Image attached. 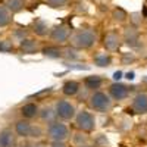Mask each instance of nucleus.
I'll list each match as a JSON object with an SVG mask.
<instances>
[{
    "instance_id": "f257e3e1",
    "label": "nucleus",
    "mask_w": 147,
    "mask_h": 147,
    "mask_svg": "<svg viewBox=\"0 0 147 147\" xmlns=\"http://www.w3.org/2000/svg\"><path fill=\"white\" fill-rule=\"evenodd\" d=\"M97 41V32L93 28H84L78 30L75 34L71 37V46L80 49V50H85V49H91Z\"/></svg>"
},
{
    "instance_id": "f03ea898",
    "label": "nucleus",
    "mask_w": 147,
    "mask_h": 147,
    "mask_svg": "<svg viewBox=\"0 0 147 147\" xmlns=\"http://www.w3.org/2000/svg\"><path fill=\"white\" fill-rule=\"evenodd\" d=\"M112 106V100H110V96L103 93V91H94L90 96V107L94 109L96 112H107Z\"/></svg>"
},
{
    "instance_id": "7ed1b4c3",
    "label": "nucleus",
    "mask_w": 147,
    "mask_h": 147,
    "mask_svg": "<svg viewBox=\"0 0 147 147\" xmlns=\"http://www.w3.org/2000/svg\"><path fill=\"white\" fill-rule=\"evenodd\" d=\"M75 125L82 132H91L96 128V119L90 112L81 110V112H78L77 116H75Z\"/></svg>"
},
{
    "instance_id": "20e7f679",
    "label": "nucleus",
    "mask_w": 147,
    "mask_h": 147,
    "mask_svg": "<svg viewBox=\"0 0 147 147\" xmlns=\"http://www.w3.org/2000/svg\"><path fill=\"white\" fill-rule=\"evenodd\" d=\"M47 134L53 141H65L69 137V129L65 124H60V122H52L49 124L47 128Z\"/></svg>"
},
{
    "instance_id": "39448f33",
    "label": "nucleus",
    "mask_w": 147,
    "mask_h": 147,
    "mask_svg": "<svg viewBox=\"0 0 147 147\" xmlns=\"http://www.w3.org/2000/svg\"><path fill=\"white\" fill-rule=\"evenodd\" d=\"M50 40L55 41L56 44H63L69 40L71 37V28L65 24H60V25H56L50 30Z\"/></svg>"
},
{
    "instance_id": "423d86ee",
    "label": "nucleus",
    "mask_w": 147,
    "mask_h": 147,
    "mask_svg": "<svg viewBox=\"0 0 147 147\" xmlns=\"http://www.w3.org/2000/svg\"><path fill=\"white\" fill-rule=\"evenodd\" d=\"M56 116L63 119V121H71L74 116H75V107H74V105L68 100H59L56 103Z\"/></svg>"
},
{
    "instance_id": "0eeeda50",
    "label": "nucleus",
    "mask_w": 147,
    "mask_h": 147,
    "mask_svg": "<svg viewBox=\"0 0 147 147\" xmlns=\"http://www.w3.org/2000/svg\"><path fill=\"white\" fill-rule=\"evenodd\" d=\"M131 90H132V87H128V85L122 84V82H113V84H110V87H109V96H110V99L121 102V100L127 99L129 96Z\"/></svg>"
},
{
    "instance_id": "6e6552de",
    "label": "nucleus",
    "mask_w": 147,
    "mask_h": 147,
    "mask_svg": "<svg viewBox=\"0 0 147 147\" xmlns=\"http://www.w3.org/2000/svg\"><path fill=\"white\" fill-rule=\"evenodd\" d=\"M122 38H124V43L129 47H138L141 44V38H140V31L137 27H127L124 30V35H122Z\"/></svg>"
},
{
    "instance_id": "1a4fd4ad",
    "label": "nucleus",
    "mask_w": 147,
    "mask_h": 147,
    "mask_svg": "<svg viewBox=\"0 0 147 147\" xmlns=\"http://www.w3.org/2000/svg\"><path fill=\"white\" fill-rule=\"evenodd\" d=\"M103 46L109 52H116L121 46V35L116 31H109L103 37Z\"/></svg>"
},
{
    "instance_id": "9d476101",
    "label": "nucleus",
    "mask_w": 147,
    "mask_h": 147,
    "mask_svg": "<svg viewBox=\"0 0 147 147\" xmlns=\"http://www.w3.org/2000/svg\"><path fill=\"white\" fill-rule=\"evenodd\" d=\"M131 109H132L134 113H138V115L147 113V94L146 93H138L132 99Z\"/></svg>"
},
{
    "instance_id": "9b49d317",
    "label": "nucleus",
    "mask_w": 147,
    "mask_h": 147,
    "mask_svg": "<svg viewBox=\"0 0 147 147\" xmlns=\"http://www.w3.org/2000/svg\"><path fill=\"white\" fill-rule=\"evenodd\" d=\"M19 50L24 55H34L38 50V43L32 38H25L19 43Z\"/></svg>"
},
{
    "instance_id": "f8f14e48",
    "label": "nucleus",
    "mask_w": 147,
    "mask_h": 147,
    "mask_svg": "<svg viewBox=\"0 0 147 147\" xmlns=\"http://www.w3.org/2000/svg\"><path fill=\"white\" fill-rule=\"evenodd\" d=\"M32 32L35 35H38V37H46L47 34H50L47 22L44 19H41V18L34 19V22H32Z\"/></svg>"
},
{
    "instance_id": "ddd939ff",
    "label": "nucleus",
    "mask_w": 147,
    "mask_h": 147,
    "mask_svg": "<svg viewBox=\"0 0 147 147\" xmlns=\"http://www.w3.org/2000/svg\"><path fill=\"white\" fill-rule=\"evenodd\" d=\"M31 129H32V125L30 124L27 119L16 121V124H15V132L18 134L19 137H30Z\"/></svg>"
},
{
    "instance_id": "4468645a",
    "label": "nucleus",
    "mask_w": 147,
    "mask_h": 147,
    "mask_svg": "<svg viewBox=\"0 0 147 147\" xmlns=\"http://www.w3.org/2000/svg\"><path fill=\"white\" fill-rule=\"evenodd\" d=\"M15 143V136L12 129L6 128L0 131V147H12Z\"/></svg>"
},
{
    "instance_id": "2eb2a0df",
    "label": "nucleus",
    "mask_w": 147,
    "mask_h": 147,
    "mask_svg": "<svg viewBox=\"0 0 147 147\" xmlns=\"http://www.w3.org/2000/svg\"><path fill=\"white\" fill-rule=\"evenodd\" d=\"M38 106L35 103H27L21 107V115L24 119H31V118H35L38 115Z\"/></svg>"
},
{
    "instance_id": "dca6fc26",
    "label": "nucleus",
    "mask_w": 147,
    "mask_h": 147,
    "mask_svg": "<svg viewBox=\"0 0 147 147\" xmlns=\"http://www.w3.org/2000/svg\"><path fill=\"white\" fill-rule=\"evenodd\" d=\"M78 91H80V82H78V81L69 80V81H66V82L62 85V93H63L65 96L72 97V96L78 94Z\"/></svg>"
},
{
    "instance_id": "f3484780",
    "label": "nucleus",
    "mask_w": 147,
    "mask_h": 147,
    "mask_svg": "<svg viewBox=\"0 0 147 147\" xmlns=\"http://www.w3.org/2000/svg\"><path fill=\"white\" fill-rule=\"evenodd\" d=\"M103 84V80L100 75H90L84 80V85L87 90H97Z\"/></svg>"
},
{
    "instance_id": "a211bd4d",
    "label": "nucleus",
    "mask_w": 147,
    "mask_h": 147,
    "mask_svg": "<svg viewBox=\"0 0 147 147\" xmlns=\"http://www.w3.org/2000/svg\"><path fill=\"white\" fill-rule=\"evenodd\" d=\"M41 53H43V56H46L49 59H59V57H62L63 50H62V49H59L57 46H49V47L43 49Z\"/></svg>"
},
{
    "instance_id": "6ab92c4d",
    "label": "nucleus",
    "mask_w": 147,
    "mask_h": 147,
    "mask_svg": "<svg viewBox=\"0 0 147 147\" xmlns=\"http://www.w3.org/2000/svg\"><path fill=\"white\" fill-rule=\"evenodd\" d=\"M12 13H19V12L25 7V0H5L3 3Z\"/></svg>"
},
{
    "instance_id": "aec40b11",
    "label": "nucleus",
    "mask_w": 147,
    "mask_h": 147,
    "mask_svg": "<svg viewBox=\"0 0 147 147\" xmlns=\"http://www.w3.org/2000/svg\"><path fill=\"white\" fill-rule=\"evenodd\" d=\"M10 21H12V12L5 5H0V28L7 27Z\"/></svg>"
},
{
    "instance_id": "412c9836",
    "label": "nucleus",
    "mask_w": 147,
    "mask_h": 147,
    "mask_svg": "<svg viewBox=\"0 0 147 147\" xmlns=\"http://www.w3.org/2000/svg\"><path fill=\"white\" fill-rule=\"evenodd\" d=\"M112 63V57L106 53H99L94 56V65L99 66V68H106Z\"/></svg>"
},
{
    "instance_id": "4be33fe9",
    "label": "nucleus",
    "mask_w": 147,
    "mask_h": 147,
    "mask_svg": "<svg viewBox=\"0 0 147 147\" xmlns=\"http://www.w3.org/2000/svg\"><path fill=\"white\" fill-rule=\"evenodd\" d=\"M112 19L118 24H122V22H125L128 19V13L122 7H115L112 10Z\"/></svg>"
},
{
    "instance_id": "5701e85b",
    "label": "nucleus",
    "mask_w": 147,
    "mask_h": 147,
    "mask_svg": "<svg viewBox=\"0 0 147 147\" xmlns=\"http://www.w3.org/2000/svg\"><path fill=\"white\" fill-rule=\"evenodd\" d=\"M62 57H65L66 60H77V59H80V53L77 52V49L75 47H66V49H63V55H62Z\"/></svg>"
},
{
    "instance_id": "b1692460",
    "label": "nucleus",
    "mask_w": 147,
    "mask_h": 147,
    "mask_svg": "<svg viewBox=\"0 0 147 147\" xmlns=\"http://www.w3.org/2000/svg\"><path fill=\"white\" fill-rule=\"evenodd\" d=\"M38 115H40V118H41L43 121H52V119L56 116V112H53L52 107H43L41 112H40Z\"/></svg>"
},
{
    "instance_id": "393cba45",
    "label": "nucleus",
    "mask_w": 147,
    "mask_h": 147,
    "mask_svg": "<svg viewBox=\"0 0 147 147\" xmlns=\"http://www.w3.org/2000/svg\"><path fill=\"white\" fill-rule=\"evenodd\" d=\"M129 21L132 24V27H140L141 22H143V13L141 12H132V13H129Z\"/></svg>"
},
{
    "instance_id": "a878e982",
    "label": "nucleus",
    "mask_w": 147,
    "mask_h": 147,
    "mask_svg": "<svg viewBox=\"0 0 147 147\" xmlns=\"http://www.w3.org/2000/svg\"><path fill=\"white\" fill-rule=\"evenodd\" d=\"M44 2L47 3V6H50L53 9H62L68 5L69 0H44Z\"/></svg>"
},
{
    "instance_id": "bb28decb",
    "label": "nucleus",
    "mask_w": 147,
    "mask_h": 147,
    "mask_svg": "<svg viewBox=\"0 0 147 147\" xmlns=\"http://www.w3.org/2000/svg\"><path fill=\"white\" fill-rule=\"evenodd\" d=\"M13 50V41L12 40H2L0 41V52H12Z\"/></svg>"
},
{
    "instance_id": "cd10ccee",
    "label": "nucleus",
    "mask_w": 147,
    "mask_h": 147,
    "mask_svg": "<svg viewBox=\"0 0 147 147\" xmlns=\"http://www.w3.org/2000/svg\"><path fill=\"white\" fill-rule=\"evenodd\" d=\"M136 60H137V57L134 53H122V57H121L122 65H129L132 62H136Z\"/></svg>"
},
{
    "instance_id": "c85d7f7f",
    "label": "nucleus",
    "mask_w": 147,
    "mask_h": 147,
    "mask_svg": "<svg viewBox=\"0 0 147 147\" xmlns=\"http://www.w3.org/2000/svg\"><path fill=\"white\" fill-rule=\"evenodd\" d=\"M13 38H15V40H18V41L21 43L22 40H25V38H27V31H24L22 28L15 30V31H13Z\"/></svg>"
},
{
    "instance_id": "c756f323",
    "label": "nucleus",
    "mask_w": 147,
    "mask_h": 147,
    "mask_svg": "<svg viewBox=\"0 0 147 147\" xmlns=\"http://www.w3.org/2000/svg\"><path fill=\"white\" fill-rule=\"evenodd\" d=\"M74 143H75L77 146H80V147H82V146H85V143H87V137H85L84 134H75Z\"/></svg>"
},
{
    "instance_id": "7c9ffc66",
    "label": "nucleus",
    "mask_w": 147,
    "mask_h": 147,
    "mask_svg": "<svg viewBox=\"0 0 147 147\" xmlns=\"http://www.w3.org/2000/svg\"><path fill=\"white\" fill-rule=\"evenodd\" d=\"M66 68L69 69H75V71H85V69H88L87 65H78V63H65Z\"/></svg>"
},
{
    "instance_id": "2f4dec72",
    "label": "nucleus",
    "mask_w": 147,
    "mask_h": 147,
    "mask_svg": "<svg viewBox=\"0 0 147 147\" xmlns=\"http://www.w3.org/2000/svg\"><path fill=\"white\" fill-rule=\"evenodd\" d=\"M52 87H49V88H44V90H41V91H37L35 94H32V96H30L31 99H38V97H43V96H46V94H49V93H52Z\"/></svg>"
},
{
    "instance_id": "473e14b6",
    "label": "nucleus",
    "mask_w": 147,
    "mask_h": 147,
    "mask_svg": "<svg viewBox=\"0 0 147 147\" xmlns=\"http://www.w3.org/2000/svg\"><path fill=\"white\" fill-rule=\"evenodd\" d=\"M43 136V129L40 127H32L31 129V134H30V137H34V138H38Z\"/></svg>"
},
{
    "instance_id": "72a5a7b5",
    "label": "nucleus",
    "mask_w": 147,
    "mask_h": 147,
    "mask_svg": "<svg viewBox=\"0 0 147 147\" xmlns=\"http://www.w3.org/2000/svg\"><path fill=\"white\" fill-rule=\"evenodd\" d=\"M75 6H77V7H75V10H77V12H80V13H81V12H84V13H85V12L88 10L87 3H84V2H78Z\"/></svg>"
},
{
    "instance_id": "f704fd0d",
    "label": "nucleus",
    "mask_w": 147,
    "mask_h": 147,
    "mask_svg": "<svg viewBox=\"0 0 147 147\" xmlns=\"http://www.w3.org/2000/svg\"><path fill=\"white\" fill-rule=\"evenodd\" d=\"M50 147H68L63 141H52Z\"/></svg>"
},
{
    "instance_id": "c9c22d12",
    "label": "nucleus",
    "mask_w": 147,
    "mask_h": 147,
    "mask_svg": "<svg viewBox=\"0 0 147 147\" xmlns=\"http://www.w3.org/2000/svg\"><path fill=\"white\" fill-rule=\"evenodd\" d=\"M121 78H122V72H121V71H116V72L113 74V80H115V81L118 82V81H119Z\"/></svg>"
},
{
    "instance_id": "e433bc0d",
    "label": "nucleus",
    "mask_w": 147,
    "mask_h": 147,
    "mask_svg": "<svg viewBox=\"0 0 147 147\" xmlns=\"http://www.w3.org/2000/svg\"><path fill=\"white\" fill-rule=\"evenodd\" d=\"M28 147H46V144H43V143H32Z\"/></svg>"
},
{
    "instance_id": "4c0bfd02",
    "label": "nucleus",
    "mask_w": 147,
    "mask_h": 147,
    "mask_svg": "<svg viewBox=\"0 0 147 147\" xmlns=\"http://www.w3.org/2000/svg\"><path fill=\"white\" fill-rule=\"evenodd\" d=\"M125 78H127V80H134V72H132V71H131V72H127V74H125Z\"/></svg>"
},
{
    "instance_id": "58836bf2",
    "label": "nucleus",
    "mask_w": 147,
    "mask_h": 147,
    "mask_svg": "<svg viewBox=\"0 0 147 147\" xmlns=\"http://www.w3.org/2000/svg\"><path fill=\"white\" fill-rule=\"evenodd\" d=\"M143 81H146V82H147V77H144V78H143Z\"/></svg>"
},
{
    "instance_id": "ea45409f",
    "label": "nucleus",
    "mask_w": 147,
    "mask_h": 147,
    "mask_svg": "<svg viewBox=\"0 0 147 147\" xmlns=\"http://www.w3.org/2000/svg\"><path fill=\"white\" fill-rule=\"evenodd\" d=\"M82 147H93V146H82Z\"/></svg>"
}]
</instances>
